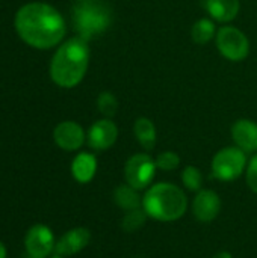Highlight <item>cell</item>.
<instances>
[{"label":"cell","instance_id":"7402d4cb","mask_svg":"<svg viewBox=\"0 0 257 258\" xmlns=\"http://www.w3.org/2000/svg\"><path fill=\"white\" fill-rule=\"evenodd\" d=\"M97 104H98L100 112H101L103 115H106V116H114V115L117 113L118 101H117V98L114 97V94H111V92H103V94H100Z\"/></svg>","mask_w":257,"mask_h":258},{"label":"cell","instance_id":"8fae6325","mask_svg":"<svg viewBox=\"0 0 257 258\" xmlns=\"http://www.w3.org/2000/svg\"><path fill=\"white\" fill-rule=\"evenodd\" d=\"M53 138H55V142L59 148H62L65 151H74L83 145L85 132L77 122L64 121L55 128Z\"/></svg>","mask_w":257,"mask_h":258},{"label":"cell","instance_id":"5bb4252c","mask_svg":"<svg viewBox=\"0 0 257 258\" xmlns=\"http://www.w3.org/2000/svg\"><path fill=\"white\" fill-rule=\"evenodd\" d=\"M204 8L212 18L221 23H227L238 15L241 3L239 0H206Z\"/></svg>","mask_w":257,"mask_h":258},{"label":"cell","instance_id":"8992f818","mask_svg":"<svg viewBox=\"0 0 257 258\" xmlns=\"http://www.w3.org/2000/svg\"><path fill=\"white\" fill-rule=\"evenodd\" d=\"M217 45L220 53L233 62H239L248 56L250 42L247 36L236 27L224 26L217 33Z\"/></svg>","mask_w":257,"mask_h":258},{"label":"cell","instance_id":"cb8c5ba5","mask_svg":"<svg viewBox=\"0 0 257 258\" xmlns=\"http://www.w3.org/2000/svg\"><path fill=\"white\" fill-rule=\"evenodd\" d=\"M212 258H233V257H232V254H230V252H227V251H220V252H217V254H215Z\"/></svg>","mask_w":257,"mask_h":258},{"label":"cell","instance_id":"d4e9b609","mask_svg":"<svg viewBox=\"0 0 257 258\" xmlns=\"http://www.w3.org/2000/svg\"><path fill=\"white\" fill-rule=\"evenodd\" d=\"M0 258H6V249L2 242H0Z\"/></svg>","mask_w":257,"mask_h":258},{"label":"cell","instance_id":"44dd1931","mask_svg":"<svg viewBox=\"0 0 257 258\" xmlns=\"http://www.w3.org/2000/svg\"><path fill=\"white\" fill-rule=\"evenodd\" d=\"M156 166L162 171H173L180 165V157L177 153L174 151H164L158 156V159L155 160Z\"/></svg>","mask_w":257,"mask_h":258},{"label":"cell","instance_id":"603a6c76","mask_svg":"<svg viewBox=\"0 0 257 258\" xmlns=\"http://www.w3.org/2000/svg\"><path fill=\"white\" fill-rule=\"evenodd\" d=\"M247 183H248V187L254 194H257V154L248 163V168H247Z\"/></svg>","mask_w":257,"mask_h":258},{"label":"cell","instance_id":"30bf717a","mask_svg":"<svg viewBox=\"0 0 257 258\" xmlns=\"http://www.w3.org/2000/svg\"><path fill=\"white\" fill-rule=\"evenodd\" d=\"M118 136V128L111 119H101L91 125L88 132V145L92 150L103 151L111 148Z\"/></svg>","mask_w":257,"mask_h":258},{"label":"cell","instance_id":"7a4b0ae2","mask_svg":"<svg viewBox=\"0 0 257 258\" xmlns=\"http://www.w3.org/2000/svg\"><path fill=\"white\" fill-rule=\"evenodd\" d=\"M89 48L83 38L76 36L64 42L53 56L50 65L52 80L61 88H74L86 73Z\"/></svg>","mask_w":257,"mask_h":258},{"label":"cell","instance_id":"52a82bcc","mask_svg":"<svg viewBox=\"0 0 257 258\" xmlns=\"http://www.w3.org/2000/svg\"><path fill=\"white\" fill-rule=\"evenodd\" d=\"M156 162L148 154H135L132 156L124 166V175L127 184H130L136 190L145 189L156 172Z\"/></svg>","mask_w":257,"mask_h":258},{"label":"cell","instance_id":"277c9868","mask_svg":"<svg viewBox=\"0 0 257 258\" xmlns=\"http://www.w3.org/2000/svg\"><path fill=\"white\" fill-rule=\"evenodd\" d=\"M112 21L111 8L103 0H76L73 6V23L85 41L103 33Z\"/></svg>","mask_w":257,"mask_h":258},{"label":"cell","instance_id":"3957f363","mask_svg":"<svg viewBox=\"0 0 257 258\" xmlns=\"http://www.w3.org/2000/svg\"><path fill=\"white\" fill-rule=\"evenodd\" d=\"M186 207L188 200L183 190L170 183L151 186L142 198V209L147 216L161 222L180 219L185 215Z\"/></svg>","mask_w":257,"mask_h":258},{"label":"cell","instance_id":"ffe728a7","mask_svg":"<svg viewBox=\"0 0 257 258\" xmlns=\"http://www.w3.org/2000/svg\"><path fill=\"white\" fill-rule=\"evenodd\" d=\"M182 181L186 186V189H189L192 192H197L203 186V174H201V171L198 168L189 165L182 172Z\"/></svg>","mask_w":257,"mask_h":258},{"label":"cell","instance_id":"e0dca14e","mask_svg":"<svg viewBox=\"0 0 257 258\" xmlns=\"http://www.w3.org/2000/svg\"><path fill=\"white\" fill-rule=\"evenodd\" d=\"M133 132L141 147L147 151L153 150L156 145V128L148 118H138L133 125Z\"/></svg>","mask_w":257,"mask_h":258},{"label":"cell","instance_id":"d6986e66","mask_svg":"<svg viewBox=\"0 0 257 258\" xmlns=\"http://www.w3.org/2000/svg\"><path fill=\"white\" fill-rule=\"evenodd\" d=\"M145 218H147V213H145V210L142 207L136 209V210L126 212L124 218L121 219V228L124 231H127V233H133V231L139 230L144 225Z\"/></svg>","mask_w":257,"mask_h":258},{"label":"cell","instance_id":"7c38bea8","mask_svg":"<svg viewBox=\"0 0 257 258\" xmlns=\"http://www.w3.org/2000/svg\"><path fill=\"white\" fill-rule=\"evenodd\" d=\"M221 210V200L214 190H200L192 203V213L200 222H212Z\"/></svg>","mask_w":257,"mask_h":258},{"label":"cell","instance_id":"2e32d148","mask_svg":"<svg viewBox=\"0 0 257 258\" xmlns=\"http://www.w3.org/2000/svg\"><path fill=\"white\" fill-rule=\"evenodd\" d=\"M114 201L120 209H123L126 212L136 210V209L142 207V198L138 195V190L133 189L130 184L118 186L114 190Z\"/></svg>","mask_w":257,"mask_h":258},{"label":"cell","instance_id":"484cf974","mask_svg":"<svg viewBox=\"0 0 257 258\" xmlns=\"http://www.w3.org/2000/svg\"><path fill=\"white\" fill-rule=\"evenodd\" d=\"M53 258H62L61 255H56V257H53Z\"/></svg>","mask_w":257,"mask_h":258},{"label":"cell","instance_id":"ba28073f","mask_svg":"<svg viewBox=\"0 0 257 258\" xmlns=\"http://www.w3.org/2000/svg\"><path fill=\"white\" fill-rule=\"evenodd\" d=\"M24 245L30 258H45L55 251L56 243L52 230L42 224H36L27 231Z\"/></svg>","mask_w":257,"mask_h":258},{"label":"cell","instance_id":"9c48e42d","mask_svg":"<svg viewBox=\"0 0 257 258\" xmlns=\"http://www.w3.org/2000/svg\"><path fill=\"white\" fill-rule=\"evenodd\" d=\"M91 242V233L86 228H73L67 231L55 245V252L56 255L61 257H68L80 252L85 249Z\"/></svg>","mask_w":257,"mask_h":258},{"label":"cell","instance_id":"5b68a950","mask_svg":"<svg viewBox=\"0 0 257 258\" xmlns=\"http://www.w3.org/2000/svg\"><path fill=\"white\" fill-rule=\"evenodd\" d=\"M245 165V153L238 147H229L215 154L212 160V174L221 181H233L242 175Z\"/></svg>","mask_w":257,"mask_h":258},{"label":"cell","instance_id":"9a60e30c","mask_svg":"<svg viewBox=\"0 0 257 258\" xmlns=\"http://www.w3.org/2000/svg\"><path fill=\"white\" fill-rule=\"evenodd\" d=\"M97 171V160L89 153H80L71 163V174L79 183H89Z\"/></svg>","mask_w":257,"mask_h":258},{"label":"cell","instance_id":"4fadbf2b","mask_svg":"<svg viewBox=\"0 0 257 258\" xmlns=\"http://www.w3.org/2000/svg\"><path fill=\"white\" fill-rule=\"evenodd\" d=\"M232 138L244 153L257 151V124L250 119H238L232 127Z\"/></svg>","mask_w":257,"mask_h":258},{"label":"cell","instance_id":"ac0fdd59","mask_svg":"<svg viewBox=\"0 0 257 258\" xmlns=\"http://www.w3.org/2000/svg\"><path fill=\"white\" fill-rule=\"evenodd\" d=\"M191 36L192 41L197 44H206L215 36V24L209 18H201L198 20L192 29H191Z\"/></svg>","mask_w":257,"mask_h":258},{"label":"cell","instance_id":"6da1fadb","mask_svg":"<svg viewBox=\"0 0 257 258\" xmlns=\"http://www.w3.org/2000/svg\"><path fill=\"white\" fill-rule=\"evenodd\" d=\"M15 29L20 38L29 45L50 48L64 38L65 21L53 6L29 3L17 12Z\"/></svg>","mask_w":257,"mask_h":258}]
</instances>
